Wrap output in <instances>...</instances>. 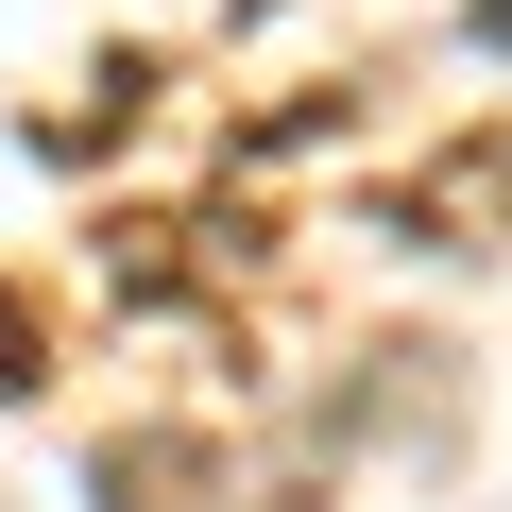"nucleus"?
<instances>
[{
	"instance_id": "f03ea898",
	"label": "nucleus",
	"mask_w": 512,
	"mask_h": 512,
	"mask_svg": "<svg viewBox=\"0 0 512 512\" xmlns=\"http://www.w3.org/2000/svg\"><path fill=\"white\" fill-rule=\"evenodd\" d=\"M35 376H52V359H35V308L0 291V393H35Z\"/></svg>"
},
{
	"instance_id": "f257e3e1",
	"label": "nucleus",
	"mask_w": 512,
	"mask_h": 512,
	"mask_svg": "<svg viewBox=\"0 0 512 512\" xmlns=\"http://www.w3.org/2000/svg\"><path fill=\"white\" fill-rule=\"evenodd\" d=\"M86 512H239V461L205 427H120L86 461Z\"/></svg>"
},
{
	"instance_id": "7ed1b4c3",
	"label": "nucleus",
	"mask_w": 512,
	"mask_h": 512,
	"mask_svg": "<svg viewBox=\"0 0 512 512\" xmlns=\"http://www.w3.org/2000/svg\"><path fill=\"white\" fill-rule=\"evenodd\" d=\"M461 35H478V52H512V0H461Z\"/></svg>"
}]
</instances>
